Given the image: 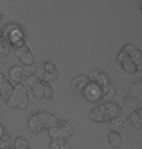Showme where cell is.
Returning a JSON list of instances; mask_svg holds the SVG:
<instances>
[{
    "mask_svg": "<svg viewBox=\"0 0 142 149\" xmlns=\"http://www.w3.org/2000/svg\"><path fill=\"white\" fill-rule=\"evenodd\" d=\"M115 149H116V148H115Z\"/></svg>",
    "mask_w": 142,
    "mask_h": 149,
    "instance_id": "e575fe53",
    "label": "cell"
},
{
    "mask_svg": "<svg viewBox=\"0 0 142 149\" xmlns=\"http://www.w3.org/2000/svg\"><path fill=\"white\" fill-rule=\"evenodd\" d=\"M127 122L130 124V126L133 130H140L142 128V109L141 107H138L132 111L129 115L127 119Z\"/></svg>",
    "mask_w": 142,
    "mask_h": 149,
    "instance_id": "5bb4252c",
    "label": "cell"
},
{
    "mask_svg": "<svg viewBox=\"0 0 142 149\" xmlns=\"http://www.w3.org/2000/svg\"><path fill=\"white\" fill-rule=\"evenodd\" d=\"M14 1H16V0H14Z\"/></svg>",
    "mask_w": 142,
    "mask_h": 149,
    "instance_id": "836d02e7",
    "label": "cell"
},
{
    "mask_svg": "<svg viewBox=\"0 0 142 149\" xmlns=\"http://www.w3.org/2000/svg\"><path fill=\"white\" fill-rule=\"evenodd\" d=\"M13 90H14V84L8 78H5L0 83V97H1V100L3 102L10 97L11 94L13 93Z\"/></svg>",
    "mask_w": 142,
    "mask_h": 149,
    "instance_id": "e0dca14e",
    "label": "cell"
},
{
    "mask_svg": "<svg viewBox=\"0 0 142 149\" xmlns=\"http://www.w3.org/2000/svg\"><path fill=\"white\" fill-rule=\"evenodd\" d=\"M3 19H4V14L2 13L1 11H0V22L3 21Z\"/></svg>",
    "mask_w": 142,
    "mask_h": 149,
    "instance_id": "f546056e",
    "label": "cell"
},
{
    "mask_svg": "<svg viewBox=\"0 0 142 149\" xmlns=\"http://www.w3.org/2000/svg\"><path fill=\"white\" fill-rule=\"evenodd\" d=\"M140 102L141 100H139L136 97H132V95L127 94L124 97L123 103L121 104V115L127 119L129 115L132 111H134L135 109H137L139 107Z\"/></svg>",
    "mask_w": 142,
    "mask_h": 149,
    "instance_id": "9c48e42d",
    "label": "cell"
},
{
    "mask_svg": "<svg viewBox=\"0 0 142 149\" xmlns=\"http://www.w3.org/2000/svg\"><path fill=\"white\" fill-rule=\"evenodd\" d=\"M1 36H2V29H0V37H1Z\"/></svg>",
    "mask_w": 142,
    "mask_h": 149,
    "instance_id": "4dcf8cb0",
    "label": "cell"
},
{
    "mask_svg": "<svg viewBox=\"0 0 142 149\" xmlns=\"http://www.w3.org/2000/svg\"><path fill=\"white\" fill-rule=\"evenodd\" d=\"M1 117H2V114H1V112H0V120H1Z\"/></svg>",
    "mask_w": 142,
    "mask_h": 149,
    "instance_id": "1f68e13d",
    "label": "cell"
},
{
    "mask_svg": "<svg viewBox=\"0 0 142 149\" xmlns=\"http://www.w3.org/2000/svg\"><path fill=\"white\" fill-rule=\"evenodd\" d=\"M13 141H14L13 134L8 129L5 128L3 134H2L1 137H0V146H1V148L6 149V148L13 147Z\"/></svg>",
    "mask_w": 142,
    "mask_h": 149,
    "instance_id": "ffe728a7",
    "label": "cell"
},
{
    "mask_svg": "<svg viewBox=\"0 0 142 149\" xmlns=\"http://www.w3.org/2000/svg\"><path fill=\"white\" fill-rule=\"evenodd\" d=\"M41 79H42V78L39 76V75L36 74V73H34V74H32V75H30V76H28V77L24 78V80H26V83H24V85H26L27 88L32 89L33 87L37 85L38 82Z\"/></svg>",
    "mask_w": 142,
    "mask_h": 149,
    "instance_id": "d4e9b609",
    "label": "cell"
},
{
    "mask_svg": "<svg viewBox=\"0 0 142 149\" xmlns=\"http://www.w3.org/2000/svg\"><path fill=\"white\" fill-rule=\"evenodd\" d=\"M31 143L26 136H18L13 141L14 149H30Z\"/></svg>",
    "mask_w": 142,
    "mask_h": 149,
    "instance_id": "603a6c76",
    "label": "cell"
},
{
    "mask_svg": "<svg viewBox=\"0 0 142 149\" xmlns=\"http://www.w3.org/2000/svg\"><path fill=\"white\" fill-rule=\"evenodd\" d=\"M120 114H121V104L114 100H109L94 107L89 113V117L94 123L104 124L109 123Z\"/></svg>",
    "mask_w": 142,
    "mask_h": 149,
    "instance_id": "7a4b0ae2",
    "label": "cell"
},
{
    "mask_svg": "<svg viewBox=\"0 0 142 149\" xmlns=\"http://www.w3.org/2000/svg\"><path fill=\"white\" fill-rule=\"evenodd\" d=\"M85 100H87L89 102L96 103L103 100V92H102V88L98 86L96 83L90 82L83 91L82 94Z\"/></svg>",
    "mask_w": 142,
    "mask_h": 149,
    "instance_id": "ba28073f",
    "label": "cell"
},
{
    "mask_svg": "<svg viewBox=\"0 0 142 149\" xmlns=\"http://www.w3.org/2000/svg\"><path fill=\"white\" fill-rule=\"evenodd\" d=\"M73 126L67 120L60 118L54 123L48 130V136L50 139H62L68 140L73 136Z\"/></svg>",
    "mask_w": 142,
    "mask_h": 149,
    "instance_id": "277c9868",
    "label": "cell"
},
{
    "mask_svg": "<svg viewBox=\"0 0 142 149\" xmlns=\"http://www.w3.org/2000/svg\"><path fill=\"white\" fill-rule=\"evenodd\" d=\"M4 127L3 126L1 125V124H0V137H1V136H2V134H3V131H4Z\"/></svg>",
    "mask_w": 142,
    "mask_h": 149,
    "instance_id": "f1b7e54d",
    "label": "cell"
},
{
    "mask_svg": "<svg viewBox=\"0 0 142 149\" xmlns=\"http://www.w3.org/2000/svg\"><path fill=\"white\" fill-rule=\"evenodd\" d=\"M29 100L28 88L24 83H18L14 84L13 93L4 102L9 108L24 109L29 104Z\"/></svg>",
    "mask_w": 142,
    "mask_h": 149,
    "instance_id": "3957f363",
    "label": "cell"
},
{
    "mask_svg": "<svg viewBox=\"0 0 142 149\" xmlns=\"http://www.w3.org/2000/svg\"><path fill=\"white\" fill-rule=\"evenodd\" d=\"M58 119V115L45 109H39L32 112L27 118V128L31 133L37 134L48 130Z\"/></svg>",
    "mask_w": 142,
    "mask_h": 149,
    "instance_id": "6da1fadb",
    "label": "cell"
},
{
    "mask_svg": "<svg viewBox=\"0 0 142 149\" xmlns=\"http://www.w3.org/2000/svg\"><path fill=\"white\" fill-rule=\"evenodd\" d=\"M88 78H89V80H90V82L96 83L98 86L101 87V88L111 83V80L107 73L102 71V70L96 69V68H94L91 70L90 73H89Z\"/></svg>",
    "mask_w": 142,
    "mask_h": 149,
    "instance_id": "8fae6325",
    "label": "cell"
},
{
    "mask_svg": "<svg viewBox=\"0 0 142 149\" xmlns=\"http://www.w3.org/2000/svg\"><path fill=\"white\" fill-rule=\"evenodd\" d=\"M6 149H14L13 147H10V148H6Z\"/></svg>",
    "mask_w": 142,
    "mask_h": 149,
    "instance_id": "d6a6232c",
    "label": "cell"
},
{
    "mask_svg": "<svg viewBox=\"0 0 142 149\" xmlns=\"http://www.w3.org/2000/svg\"><path fill=\"white\" fill-rule=\"evenodd\" d=\"M13 51V47L3 36L0 37V63H6L9 58L11 53Z\"/></svg>",
    "mask_w": 142,
    "mask_h": 149,
    "instance_id": "9a60e30c",
    "label": "cell"
},
{
    "mask_svg": "<svg viewBox=\"0 0 142 149\" xmlns=\"http://www.w3.org/2000/svg\"><path fill=\"white\" fill-rule=\"evenodd\" d=\"M2 36L8 40L13 48L19 47L26 43V37L23 29L15 24H8L2 29Z\"/></svg>",
    "mask_w": 142,
    "mask_h": 149,
    "instance_id": "5b68a950",
    "label": "cell"
},
{
    "mask_svg": "<svg viewBox=\"0 0 142 149\" xmlns=\"http://www.w3.org/2000/svg\"><path fill=\"white\" fill-rule=\"evenodd\" d=\"M13 52L15 57L18 58L19 61H21L23 64H26V65H33L35 63L36 61V57L35 54L33 53L28 45L26 43L21 45L19 47L17 48H13Z\"/></svg>",
    "mask_w": 142,
    "mask_h": 149,
    "instance_id": "52a82bcc",
    "label": "cell"
},
{
    "mask_svg": "<svg viewBox=\"0 0 142 149\" xmlns=\"http://www.w3.org/2000/svg\"><path fill=\"white\" fill-rule=\"evenodd\" d=\"M107 139L110 145L116 149L119 148L122 145V143H123V134H122V133H119V132L110 131L109 134H108Z\"/></svg>",
    "mask_w": 142,
    "mask_h": 149,
    "instance_id": "44dd1931",
    "label": "cell"
},
{
    "mask_svg": "<svg viewBox=\"0 0 142 149\" xmlns=\"http://www.w3.org/2000/svg\"><path fill=\"white\" fill-rule=\"evenodd\" d=\"M90 83L88 76H86L84 74H79L76 75L70 82V88L78 95H82L83 91L87 87L88 84Z\"/></svg>",
    "mask_w": 142,
    "mask_h": 149,
    "instance_id": "7c38bea8",
    "label": "cell"
},
{
    "mask_svg": "<svg viewBox=\"0 0 142 149\" xmlns=\"http://www.w3.org/2000/svg\"><path fill=\"white\" fill-rule=\"evenodd\" d=\"M57 71L58 68L55 61L48 60L43 63V75L46 78L45 80H48L51 82V80L55 79L57 75Z\"/></svg>",
    "mask_w": 142,
    "mask_h": 149,
    "instance_id": "4fadbf2b",
    "label": "cell"
},
{
    "mask_svg": "<svg viewBox=\"0 0 142 149\" xmlns=\"http://www.w3.org/2000/svg\"><path fill=\"white\" fill-rule=\"evenodd\" d=\"M49 149H71L70 143L68 140L62 139H52L50 140Z\"/></svg>",
    "mask_w": 142,
    "mask_h": 149,
    "instance_id": "7402d4cb",
    "label": "cell"
},
{
    "mask_svg": "<svg viewBox=\"0 0 142 149\" xmlns=\"http://www.w3.org/2000/svg\"><path fill=\"white\" fill-rule=\"evenodd\" d=\"M127 55L130 56V58L132 60V61L135 63L138 72H140L142 70V51L139 49V48H136L134 51L132 52L130 54H127Z\"/></svg>",
    "mask_w": 142,
    "mask_h": 149,
    "instance_id": "cb8c5ba5",
    "label": "cell"
},
{
    "mask_svg": "<svg viewBox=\"0 0 142 149\" xmlns=\"http://www.w3.org/2000/svg\"><path fill=\"white\" fill-rule=\"evenodd\" d=\"M33 97L38 100H52L55 97V90L52 82L48 80L41 79L36 86L31 89Z\"/></svg>",
    "mask_w": 142,
    "mask_h": 149,
    "instance_id": "8992f818",
    "label": "cell"
},
{
    "mask_svg": "<svg viewBox=\"0 0 142 149\" xmlns=\"http://www.w3.org/2000/svg\"><path fill=\"white\" fill-rule=\"evenodd\" d=\"M129 95L136 97L137 100H142V79L141 77H137L133 80V82L130 86V92L127 93Z\"/></svg>",
    "mask_w": 142,
    "mask_h": 149,
    "instance_id": "d6986e66",
    "label": "cell"
},
{
    "mask_svg": "<svg viewBox=\"0 0 142 149\" xmlns=\"http://www.w3.org/2000/svg\"><path fill=\"white\" fill-rule=\"evenodd\" d=\"M102 92H103V98L105 100H112L115 95V88L112 83L102 87Z\"/></svg>",
    "mask_w": 142,
    "mask_h": 149,
    "instance_id": "484cf974",
    "label": "cell"
},
{
    "mask_svg": "<svg viewBox=\"0 0 142 149\" xmlns=\"http://www.w3.org/2000/svg\"><path fill=\"white\" fill-rule=\"evenodd\" d=\"M117 61H118L119 65L129 74L134 75L138 72L137 67H136L135 63L132 61L130 57L125 52L122 51V50L120 51L118 56H117Z\"/></svg>",
    "mask_w": 142,
    "mask_h": 149,
    "instance_id": "30bf717a",
    "label": "cell"
},
{
    "mask_svg": "<svg viewBox=\"0 0 142 149\" xmlns=\"http://www.w3.org/2000/svg\"><path fill=\"white\" fill-rule=\"evenodd\" d=\"M24 75L21 65H13L9 70V79L13 84L23 83L24 80Z\"/></svg>",
    "mask_w": 142,
    "mask_h": 149,
    "instance_id": "2e32d148",
    "label": "cell"
},
{
    "mask_svg": "<svg viewBox=\"0 0 142 149\" xmlns=\"http://www.w3.org/2000/svg\"><path fill=\"white\" fill-rule=\"evenodd\" d=\"M5 78H6V77H5L4 73H3V72H2V71H1V70H0V83H1V82H2V81H3V80L5 79Z\"/></svg>",
    "mask_w": 142,
    "mask_h": 149,
    "instance_id": "83f0119b",
    "label": "cell"
},
{
    "mask_svg": "<svg viewBox=\"0 0 142 149\" xmlns=\"http://www.w3.org/2000/svg\"><path fill=\"white\" fill-rule=\"evenodd\" d=\"M126 123H127V118L122 116V115L120 114L118 117L114 118L112 121H110V122L108 123V128H109L110 131L122 133V131H123L124 126Z\"/></svg>",
    "mask_w": 142,
    "mask_h": 149,
    "instance_id": "ac0fdd59",
    "label": "cell"
},
{
    "mask_svg": "<svg viewBox=\"0 0 142 149\" xmlns=\"http://www.w3.org/2000/svg\"><path fill=\"white\" fill-rule=\"evenodd\" d=\"M21 68H23L24 77H28L36 72V68L33 65H26V64H23V65H21Z\"/></svg>",
    "mask_w": 142,
    "mask_h": 149,
    "instance_id": "4316f807",
    "label": "cell"
}]
</instances>
